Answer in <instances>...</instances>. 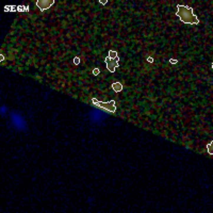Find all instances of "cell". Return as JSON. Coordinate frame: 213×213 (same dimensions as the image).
<instances>
[{"label": "cell", "mask_w": 213, "mask_h": 213, "mask_svg": "<svg viewBox=\"0 0 213 213\" xmlns=\"http://www.w3.org/2000/svg\"><path fill=\"white\" fill-rule=\"evenodd\" d=\"M176 15L179 17V19L184 24H190V25H197L199 23L198 18L194 14L193 10L185 6L178 4L177 6V13Z\"/></svg>", "instance_id": "cell-1"}, {"label": "cell", "mask_w": 213, "mask_h": 213, "mask_svg": "<svg viewBox=\"0 0 213 213\" xmlns=\"http://www.w3.org/2000/svg\"><path fill=\"white\" fill-rule=\"evenodd\" d=\"M10 117H11V121L12 124H13V126L18 130H25L26 129V126H27V124H26V121L24 119V117L21 115L17 114L16 112H12L11 115H10Z\"/></svg>", "instance_id": "cell-2"}, {"label": "cell", "mask_w": 213, "mask_h": 213, "mask_svg": "<svg viewBox=\"0 0 213 213\" xmlns=\"http://www.w3.org/2000/svg\"><path fill=\"white\" fill-rule=\"evenodd\" d=\"M92 102L95 106H99V108H102V109L106 110L108 112H111V113H114L115 110H116V106H115V101L114 100H111L109 102H102V101H99L97 100L96 98H93L92 99Z\"/></svg>", "instance_id": "cell-3"}, {"label": "cell", "mask_w": 213, "mask_h": 213, "mask_svg": "<svg viewBox=\"0 0 213 213\" xmlns=\"http://www.w3.org/2000/svg\"><path fill=\"white\" fill-rule=\"evenodd\" d=\"M118 61H119V58L118 56H116L115 59H111V58H106V60H104V62L106 63V67H108V69L111 71V73H114L115 71V67H117L118 66Z\"/></svg>", "instance_id": "cell-4"}, {"label": "cell", "mask_w": 213, "mask_h": 213, "mask_svg": "<svg viewBox=\"0 0 213 213\" xmlns=\"http://www.w3.org/2000/svg\"><path fill=\"white\" fill-rule=\"evenodd\" d=\"M53 3H54V0H49V1H47V0H39V1H36V6H39V10L43 12L45 11L46 9L50 8Z\"/></svg>", "instance_id": "cell-5"}, {"label": "cell", "mask_w": 213, "mask_h": 213, "mask_svg": "<svg viewBox=\"0 0 213 213\" xmlns=\"http://www.w3.org/2000/svg\"><path fill=\"white\" fill-rule=\"evenodd\" d=\"M112 89L115 92H121L123 90V84L119 83V82H115V83L112 84Z\"/></svg>", "instance_id": "cell-6"}, {"label": "cell", "mask_w": 213, "mask_h": 213, "mask_svg": "<svg viewBox=\"0 0 213 213\" xmlns=\"http://www.w3.org/2000/svg\"><path fill=\"white\" fill-rule=\"evenodd\" d=\"M116 56H118L116 51H114V50H110L109 51V58H111V59H115Z\"/></svg>", "instance_id": "cell-7"}, {"label": "cell", "mask_w": 213, "mask_h": 213, "mask_svg": "<svg viewBox=\"0 0 213 213\" xmlns=\"http://www.w3.org/2000/svg\"><path fill=\"white\" fill-rule=\"evenodd\" d=\"M212 142H211L210 144H209V145L207 146V148H208V152H209V154H212Z\"/></svg>", "instance_id": "cell-8"}, {"label": "cell", "mask_w": 213, "mask_h": 213, "mask_svg": "<svg viewBox=\"0 0 213 213\" xmlns=\"http://www.w3.org/2000/svg\"><path fill=\"white\" fill-rule=\"evenodd\" d=\"M6 108L4 106H1V115L3 116V115L6 114Z\"/></svg>", "instance_id": "cell-9"}, {"label": "cell", "mask_w": 213, "mask_h": 213, "mask_svg": "<svg viewBox=\"0 0 213 213\" xmlns=\"http://www.w3.org/2000/svg\"><path fill=\"white\" fill-rule=\"evenodd\" d=\"M94 74H95V75H97V74H99V70H98V69H94Z\"/></svg>", "instance_id": "cell-10"}]
</instances>
